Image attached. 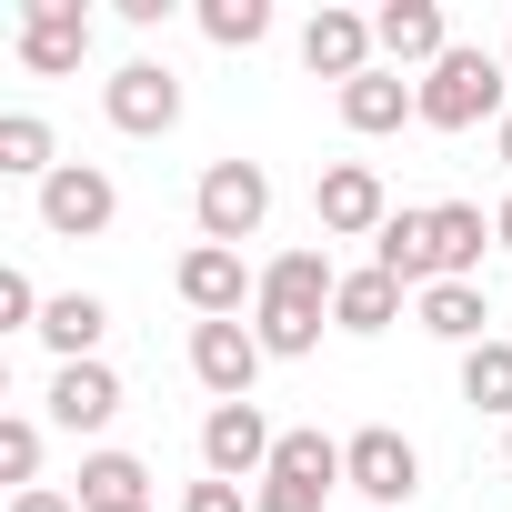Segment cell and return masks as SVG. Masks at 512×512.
Instances as JSON below:
<instances>
[{
  "instance_id": "1",
  "label": "cell",
  "mask_w": 512,
  "mask_h": 512,
  "mask_svg": "<svg viewBox=\"0 0 512 512\" xmlns=\"http://www.w3.org/2000/svg\"><path fill=\"white\" fill-rule=\"evenodd\" d=\"M332 292H342V272H332V251H282V262L262 272V302H251V332H262V352L272 362H302V352H322V322H332Z\"/></svg>"
},
{
  "instance_id": "2",
  "label": "cell",
  "mask_w": 512,
  "mask_h": 512,
  "mask_svg": "<svg viewBox=\"0 0 512 512\" xmlns=\"http://www.w3.org/2000/svg\"><path fill=\"white\" fill-rule=\"evenodd\" d=\"M502 91H512V71H502L492 51L452 41V51L422 71V121H432V131H482V121H502V111H512Z\"/></svg>"
},
{
  "instance_id": "3",
  "label": "cell",
  "mask_w": 512,
  "mask_h": 512,
  "mask_svg": "<svg viewBox=\"0 0 512 512\" xmlns=\"http://www.w3.org/2000/svg\"><path fill=\"white\" fill-rule=\"evenodd\" d=\"M191 221H201V241L241 251L251 231L272 221V171H262V161H211L201 191H191Z\"/></svg>"
},
{
  "instance_id": "4",
  "label": "cell",
  "mask_w": 512,
  "mask_h": 512,
  "mask_svg": "<svg viewBox=\"0 0 512 512\" xmlns=\"http://www.w3.org/2000/svg\"><path fill=\"white\" fill-rule=\"evenodd\" d=\"M342 492H352L362 512H402V502L422 492V452H412L392 422H372V432L342 442Z\"/></svg>"
},
{
  "instance_id": "5",
  "label": "cell",
  "mask_w": 512,
  "mask_h": 512,
  "mask_svg": "<svg viewBox=\"0 0 512 512\" xmlns=\"http://www.w3.org/2000/svg\"><path fill=\"white\" fill-rule=\"evenodd\" d=\"M332 482H342V442L332 432H282V452H272L262 492H251V512H322Z\"/></svg>"
},
{
  "instance_id": "6",
  "label": "cell",
  "mask_w": 512,
  "mask_h": 512,
  "mask_svg": "<svg viewBox=\"0 0 512 512\" xmlns=\"http://www.w3.org/2000/svg\"><path fill=\"white\" fill-rule=\"evenodd\" d=\"M272 452H282V432L262 422V402H211V422H201V472L211 482H262Z\"/></svg>"
},
{
  "instance_id": "7",
  "label": "cell",
  "mask_w": 512,
  "mask_h": 512,
  "mask_svg": "<svg viewBox=\"0 0 512 512\" xmlns=\"http://www.w3.org/2000/svg\"><path fill=\"white\" fill-rule=\"evenodd\" d=\"M111 221H121V191H111L101 161H61V171L41 181V231H61V241H101Z\"/></svg>"
},
{
  "instance_id": "8",
  "label": "cell",
  "mask_w": 512,
  "mask_h": 512,
  "mask_svg": "<svg viewBox=\"0 0 512 512\" xmlns=\"http://www.w3.org/2000/svg\"><path fill=\"white\" fill-rule=\"evenodd\" d=\"M11 51H21V71L61 81V71H81V61H91V11H81V0H21Z\"/></svg>"
},
{
  "instance_id": "9",
  "label": "cell",
  "mask_w": 512,
  "mask_h": 512,
  "mask_svg": "<svg viewBox=\"0 0 512 512\" xmlns=\"http://www.w3.org/2000/svg\"><path fill=\"white\" fill-rule=\"evenodd\" d=\"M262 332L251 322H191V382L211 402H251V382H262Z\"/></svg>"
},
{
  "instance_id": "10",
  "label": "cell",
  "mask_w": 512,
  "mask_h": 512,
  "mask_svg": "<svg viewBox=\"0 0 512 512\" xmlns=\"http://www.w3.org/2000/svg\"><path fill=\"white\" fill-rule=\"evenodd\" d=\"M101 111H111V131L161 141V131L181 121V81H171V61H121V71L101 81Z\"/></svg>"
},
{
  "instance_id": "11",
  "label": "cell",
  "mask_w": 512,
  "mask_h": 512,
  "mask_svg": "<svg viewBox=\"0 0 512 512\" xmlns=\"http://www.w3.org/2000/svg\"><path fill=\"white\" fill-rule=\"evenodd\" d=\"M312 211H322V231H332V241H372V231L392 221V191H382V171H372V161H332V171L312 181Z\"/></svg>"
},
{
  "instance_id": "12",
  "label": "cell",
  "mask_w": 512,
  "mask_h": 512,
  "mask_svg": "<svg viewBox=\"0 0 512 512\" xmlns=\"http://www.w3.org/2000/svg\"><path fill=\"white\" fill-rule=\"evenodd\" d=\"M171 282L201 322H241V302H262V272H241V251H221V241H191Z\"/></svg>"
},
{
  "instance_id": "13",
  "label": "cell",
  "mask_w": 512,
  "mask_h": 512,
  "mask_svg": "<svg viewBox=\"0 0 512 512\" xmlns=\"http://www.w3.org/2000/svg\"><path fill=\"white\" fill-rule=\"evenodd\" d=\"M372 41H382V71H432L452 51V21H442V0H382Z\"/></svg>"
},
{
  "instance_id": "14",
  "label": "cell",
  "mask_w": 512,
  "mask_h": 512,
  "mask_svg": "<svg viewBox=\"0 0 512 512\" xmlns=\"http://www.w3.org/2000/svg\"><path fill=\"white\" fill-rule=\"evenodd\" d=\"M372 51H382V41H372V21H362V11H312V21H302V61H312L322 81H342V91H352L362 71H382Z\"/></svg>"
},
{
  "instance_id": "15",
  "label": "cell",
  "mask_w": 512,
  "mask_h": 512,
  "mask_svg": "<svg viewBox=\"0 0 512 512\" xmlns=\"http://www.w3.org/2000/svg\"><path fill=\"white\" fill-rule=\"evenodd\" d=\"M111 412H121V372L111 362H61L51 372V422L61 432H101Z\"/></svg>"
},
{
  "instance_id": "16",
  "label": "cell",
  "mask_w": 512,
  "mask_h": 512,
  "mask_svg": "<svg viewBox=\"0 0 512 512\" xmlns=\"http://www.w3.org/2000/svg\"><path fill=\"white\" fill-rule=\"evenodd\" d=\"M342 121H352L362 141H382V131L422 121V81H402V71H362V81L342 91Z\"/></svg>"
},
{
  "instance_id": "17",
  "label": "cell",
  "mask_w": 512,
  "mask_h": 512,
  "mask_svg": "<svg viewBox=\"0 0 512 512\" xmlns=\"http://www.w3.org/2000/svg\"><path fill=\"white\" fill-rule=\"evenodd\" d=\"M372 262H382L402 292H432V282H442V262H432V211H392V221L372 231Z\"/></svg>"
},
{
  "instance_id": "18",
  "label": "cell",
  "mask_w": 512,
  "mask_h": 512,
  "mask_svg": "<svg viewBox=\"0 0 512 512\" xmlns=\"http://www.w3.org/2000/svg\"><path fill=\"white\" fill-rule=\"evenodd\" d=\"M422 332L452 342V352L492 342V302H482V282H432V292H422Z\"/></svg>"
},
{
  "instance_id": "19",
  "label": "cell",
  "mask_w": 512,
  "mask_h": 512,
  "mask_svg": "<svg viewBox=\"0 0 512 512\" xmlns=\"http://www.w3.org/2000/svg\"><path fill=\"white\" fill-rule=\"evenodd\" d=\"M101 332H111V302H101V292H51L41 342H51L61 362H101Z\"/></svg>"
},
{
  "instance_id": "20",
  "label": "cell",
  "mask_w": 512,
  "mask_h": 512,
  "mask_svg": "<svg viewBox=\"0 0 512 512\" xmlns=\"http://www.w3.org/2000/svg\"><path fill=\"white\" fill-rule=\"evenodd\" d=\"M482 241H492V221L472 201H432V262H442V282H482Z\"/></svg>"
},
{
  "instance_id": "21",
  "label": "cell",
  "mask_w": 512,
  "mask_h": 512,
  "mask_svg": "<svg viewBox=\"0 0 512 512\" xmlns=\"http://www.w3.org/2000/svg\"><path fill=\"white\" fill-rule=\"evenodd\" d=\"M332 322H342V332H392V322H402V282H392L382 262L342 272V292H332Z\"/></svg>"
},
{
  "instance_id": "22",
  "label": "cell",
  "mask_w": 512,
  "mask_h": 512,
  "mask_svg": "<svg viewBox=\"0 0 512 512\" xmlns=\"http://www.w3.org/2000/svg\"><path fill=\"white\" fill-rule=\"evenodd\" d=\"M121 502H151V462L141 452H91L81 462V512H121Z\"/></svg>"
},
{
  "instance_id": "23",
  "label": "cell",
  "mask_w": 512,
  "mask_h": 512,
  "mask_svg": "<svg viewBox=\"0 0 512 512\" xmlns=\"http://www.w3.org/2000/svg\"><path fill=\"white\" fill-rule=\"evenodd\" d=\"M0 171H11V181H51V171H61L41 111H0Z\"/></svg>"
},
{
  "instance_id": "24",
  "label": "cell",
  "mask_w": 512,
  "mask_h": 512,
  "mask_svg": "<svg viewBox=\"0 0 512 512\" xmlns=\"http://www.w3.org/2000/svg\"><path fill=\"white\" fill-rule=\"evenodd\" d=\"M462 402L512 422V342H472V352H462Z\"/></svg>"
},
{
  "instance_id": "25",
  "label": "cell",
  "mask_w": 512,
  "mask_h": 512,
  "mask_svg": "<svg viewBox=\"0 0 512 512\" xmlns=\"http://www.w3.org/2000/svg\"><path fill=\"white\" fill-rule=\"evenodd\" d=\"M201 41H211V51L272 41V0H201Z\"/></svg>"
},
{
  "instance_id": "26",
  "label": "cell",
  "mask_w": 512,
  "mask_h": 512,
  "mask_svg": "<svg viewBox=\"0 0 512 512\" xmlns=\"http://www.w3.org/2000/svg\"><path fill=\"white\" fill-rule=\"evenodd\" d=\"M0 482H21V492L41 482V422H31V412L0 422Z\"/></svg>"
},
{
  "instance_id": "27",
  "label": "cell",
  "mask_w": 512,
  "mask_h": 512,
  "mask_svg": "<svg viewBox=\"0 0 512 512\" xmlns=\"http://www.w3.org/2000/svg\"><path fill=\"white\" fill-rule=\"evenodd\" d=\"M41 292H31V272H0V332H41Z\"/></svg>"
},
{
  "instance_id": "28",
  "label": "cell",
  "mask_w": 512,
  "mask_h": 512,
  "mask_svg": "<svg viewBox=\"0 0 512 512\" xmlns=\"http://www.w3.org/2000/svg\"><path fill=\"white\" fill-rule=\"evenodd\" d=\"M181 512H251V502H241V482H211V472H201V482L181 492Z\"/></svg>"
},
{
  "instance_id": "29",
  "label": "cell",
  "mask_w": 512,
  "mask_h": 512,
  "mask_svg": "<svg viewBox=\"0 0 512 512\" xmlns=\"http://www.w3.org/2000/svg\"><path fill=\"white\" fill-rule=\"evenodd\" d=\"M11 512H81V492H51V482H31V492H21Z\"/></svg>"
},
{
  "instance_id": "30",
  "label": "cell",
  "mask_w": 512,
  "mask_h": 512,
  "mask_svg": "<svg viewBox=\"0 0 512 512\" xmlns=\"http://www.w3.org/2000/svg\"><path fill=\"white\" fill-rule=\"evenodd\" d=\"M492 151H502V171H512V111H502V121H492Z\"/></svg>"
},
{
  "instance_id": "31",
  "label": "cell",
  "mask_w": 512,
  "mask_h": 512,
  "mask_svg": "<svg viewBox=\"0 0 512 512\" xmlns=\"http://www.w3.org/2000/svg\"><path fill=\"white\" fill-rule=\"evenodd\" d=\"M492 241H502V251H512V201H502V211H492Z\"/></svg>"
},
{
  "instance_id": "32",
  "label": "cell",
  "mask_w": 512,
  "mask_h": 512,
  "mask_svg": "<svg viewBox=\"0 0 512 512\" xmlns=\"http://www.w3.org/2000/svg\"><path fill=\"white\" fill-rule=\"evenodd\" d=\"M502 462H512V422H502Z\"/></svg>"
},
{
  "instance_id": "33",
  "label": "cell",
  "mask_w": 512,
  "mask_h": 512,
  "mask_svg": "<svg viewBox=\"0 0 512 512\" xmlns=\"http://www.w3.org/2000/svg\"><path fill=\"white\" fill-rule=\"evenodd\" d=\"M121 512H151V502H121Z\"/></svg>"
},
{
  "instance_id": "34",
  "label": "cell",
  "mask_w": 512,
  "mask_h": 512,
  "mask_svg": "<svg viewBox=\"0 0 512 512\" xmlns=\"http://www.w3.org/2000/svg\"><path fill=\"white\" fill-rule=\"evenodd\" d=\"M502 71H512V51H502Z\"/></svg>"
}]
</instances>
